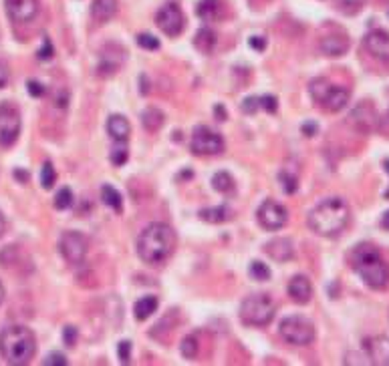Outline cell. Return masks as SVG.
Here are the masks:
<instances>
[{
  "mask_svg": "<svg viewBox=\"0 0 389 366\" xmlns=\"http://www.w3.org/2000/svg\"><path fill=\"white\" fill-rule=\"evenodd\" d=\"M73 205V192L69 187H63L55 197V207L56 209H69Z\"/></svg>",
  "mask_w": 389,
  "mask_h": 366,
  "instance_id": "34",
  "label": "cell"
},
{
  "mask_svg": "<svg viewBox=\"0 0 389 366\" xmlns=\"http://www.w3.org/2000/svg\"><path fill=\"white\" fill-rule=\"evenodd\" d=\"M251 47L254 51H264L266 49V38L264 36H251Z\"/></svg>",
  "mask_w": 389,
  "mask_h": 366,
  "instance_id": "45",
  "label": "cell"
},
{
  "mask_svg": "<svg viewBox=\"0 0 389 366\" xmlns=\"http://www.w3.org/2000/svg\"><path fill=\"white\" fill-rule=\"evenodd\" d=\"M258 224L262 225L266 231H275L280 229L282 225L286 224L288 220V214H286V207L280 205L275 199H266L260 207H258Z\"/></svg>",
  "mask_w": 389,
  "mask_h": 366,
  "instance_id": "14",
  "label": "cell"
},
{
  "mask_svg": "<svg viewBox=\"0 0 389 366\" xmlns=\"http://www.w3.org/2000/svg\"><path fill=\"white\" fill-rule=\"evenodd\" d=\"M349 262H351V268L361 276V280L369 288L381 290L389 284V266L373 244L363 242L359 246H355L349 253Z\"/></svg>",
  "mask_w": 389,
  "mask_h": 366,
  "instance_id": "3",
  "label": "cell"
},
{
  "mask_svg": "<svg viewBox=\"0 0 389 366\" xmlns=\"http://www.w3.org/2000/svg\"><path fill=\"white\" fill-rule=\"evenodd\" d=\"M156 25L167 36H178L186 27V16H184L180 4L174 2V0L166 2L156 14Z\"/></svg>",
  "mask_w": 389,
  "mask_h": 366,
  "instance_id": "9",
  "label": "cell"
},
{
  "mask_svg": "<svg viewBox=\"0 0 389 366\" xmlns=\"http://www.w3.org/2000/svg\"><path fill=\"white\" fill-rule=\"evenodd\" d=\"M147 87H149V84H147ZM147 91H149V89H145V77H141V93L145 95Z\"/></svg>",
  "mask_w": 389,
  "mask_h": 366,
  "instance_id": "51",
  "label": "cell"
},
{
  "mask_svg": "<svg viewBox=\"0 0 389 366\" xmlns=\"http://www.w3.org/2000/svg\"><path fill=\"white\" fill-rule=\"evenodd\" d=\"M280 336L288 344L306 346L315 340V326L305 316H288L280 322Z\"/></svg>",
  "mask_w": 389,
  "mask_h": 366,
  "instance_id": "7",
  "label": "cell"
},
{
  "mask_svg": "<svg viewBox=\"0 0 389 366\" xmlns=\"http://www.w3.org/2000/svg\"><path fill=\"white\" fill-rule=\"evenodd\" d=\"M59 252L69 264H81L87 255V238L79 231H65L59 240Z\"/></svg>",
  "mask_w": 389,
  "mask_h": 366,
  "instance_id": "11",
  "label": "cell"
},
{
  "mask_svg": "<svg viewBox=\"0 0 389 366\" xmlns=\"http://www.w3.org/2000/svg\"><path fill=\"white\" fill-rule=\"evenodd\" d=\"M138 45L141 49H147V51H158V49H160V41H158L154 34H147V32L139 34Z\"/></svg>",
  "mask_w": 389,
  "mask_h": 366,
  "instance_id": "36",
  "label": "cell"
},
{
  "mask_svg": "<svg viewBox=\"0 0 389 366\" xmlns=\"http://www.w3.org/2000/svg\"><path fill=\"white\" fill-rule=\"evenodd\" d=\"M117 350H119V358H121V363H129V354H132V342H127V340L119 342Z\"/></svg>",
  "mask_w": 389,
  "mask_h": 366,
  "instance_id": "41",
  "label": "cell"
},
{
  "mask_svg": "<svg viewBox=\"0 0 389 366\" xmlns=\"http://www.w3.org/2000/svg\"><path fill=\"white\" fill-rule=\"evenodd\" d=\"M125 58H127V55H125V49L121 45H115V43L105 45L99 53L97 73L101 77H112L125 65Z\"/></svg>",
  "mask_w": 389,
  "mask_h": 366,
  "instance_id": "12",
  "label": "cell"
},
{
  "mask_svg": "<svg viewBox=\"0 0 389 366\" xmlns=\"http://www.w3.org/2000/svg\"><path fill=\"white\" fill-rule=\"evenodd\" d=\"M260 107H262L264 111L277 113V109H278L277 99H275V97H271V95H266V97H260Z\"/></svg>",
  "mask_w": 389,
  "mask_h": 366,
  "instance_id": "40",
  "label": "cell"
},
{
  "mask_svg": "<svg viewBox=\"0 0 389 366\" xmlns=\"http://www.w3.org/2000/svg\"><path fill=\"white\" fill-rule=\"evenodd\" d=\"M4 229H6V222H4V216L0 214V236L4 233Z\"/></svg>",
  "mask_w": 389,
  "mask_h": 366,
  "instance_id": "49",
  "label": "cell"
},
{
  "mask_svg": "<svg viewBox=\"0 0 389 366\" xmlns=\"http://www.w3.org/2000/svg\"><path fill=\"white\" fill-rule=\"evenodd\" d=\"M365 49L371 56L381 60L389 67V32L386 30H373L365 36Z\"/></svg>",
  "mask_w": 389,
  "mask_h": 366,
  "instance_id": "16",
  "label": "cell"
},
{
  "mask_svg": "<svg viewBox=\"0 0 389 366\" xmlns=\"http://www.w3.org/2000/svg\"><path fill=\"white\" fill-rule=\"evenodd\" d=\"M21 135V113L12 103L0 105V147H10Z\"/></svg>",
  "mask_w": 389,
  "mask_h": 366,
  "instance_id": "10",
  "label": "cell"
},
{
  "mask_svg": "<svg viewBox=\"0 0 389 366\" xmlns=\"http://www.w3.org/2000/svg\"><path fill=\"white\" fill-rule=\"evenodd\" d=\"M36 352V340L27 326H8L0 334V354L8 365H27Z\"/></svg>",
  "mask_w": 389,
  "mask_h": 366,
  "instance_id": "4",
  "label": "cell"
},
{
  "mask_svg": "<svg viewBox=\"0 0 389 366\" xmlns=\"http://www.w3.org/2000/svg\"><path fill=\"white\" fill-rule=\"evenodd\" d=\"M107 133L113 141H127L132 133V125L123 115H112L107 121Z\"/></svg>",
  "mask_w": 389,
  "mask_h": 366,
  "instance_id": "22",
  "label": "cell"
},
{
  "mask_svg": "<svg viewBox=\"0 0 389 366\" xmlns=\"http://www.w3.org/2000/svg\"><path fill=\"white\" fill-rule=\"evenodd\" d=\"M317 129H319L317 123H313V121H311V123H305V125H303V135H305V137H313V135L317 133Z\"/></svg>",
  "mask_w": 389,
  "mask_h": 366,
  "instance_id": "47",
  "label": "cell"
},
{
  "mask_svg": "<svg viewBox=\"0 0 389 366\" xmlns=\"http://www.w3.org/2000/svg\"><path fill=\"white\" fill-rule=\"evenodd\" d=\"M351 129H355L357 133H363V135H369L377 129L379 125V117H377V111L371 103H361L357 105L353 111L349 113L347 117Z\"/></svg>",
  "mask_w": 389,
  "mask_h": 366,
  "instance_id": "13",
  "label": "cell"
},
{
  "mask_svg": "<svg viewBox=\"0 0 389 366\" xmlns=\"http://www.w3.org/2000/svg\"><path fill=\"white\" fill-rule=\"evenodd\" d=\"M212 187L220 194H232L234 192V179L230 173L226 171H218L214 177H212Z\"/></svg>",
  "mask_w": 389,
  "mask_h": 366,
  "instance_id": "28",
  "label": "cell"
},
{
  "mask_svg": "<svg viewBox=\"0 0 389 366\" xmlns=\"http://www.w3.org/2000/svg\"><path fill=\"white\" fill-rule=\"evenodd\" d=\"M27 89L32 97H43V93H45V87L39 83V81H28Z\"/></svg>",
  "mask_w": 389,
  "mask_h": 366,
  "instance_id": "43",
  "label": "cell"
},
{
  "mask_svg": "<svg viewBox=\"0 0 389 366\" xmlns=\"http://www.w3.org/2000/svg\"><path fill=\"white\" fill-rule=\"evenodd\" d=\"M365 352L371 365L389 366V338L375 336L365 340Z\"/></svg>",
  "mask_w": 389,
  "mask_h": 366,
  "instance_id": "17",
  "label": "cell"
},
{
  "mask_svg": "<svg viewBox=\"0 0 389 366\" xmlns=\"http://www.w3.org/2000/svg\"><path fill=\"white\" fill-rule=\"evenodd\" d=\"M67 365V358L59 352H53L45 358V366H65Z\"/></svg>",
  "mask_w": 389,
  "mask_h": 366,
  "instance_id": "42",
  "label": "cell"
},
{
  "mask_svg": "<svg viewBox=\"0 0 389 366\" xmlns=\"http://www.w3.org/2000/svg\"><path fill=\"white\" fill-rule=\"evenodd\" d=\"M51 56H53V45H51L49 38H45V45H43V49L39 51V58L45 60V58H51Z\"/></svg>",
  "mask_w": 389,
  "mask_h": 366,
  "instance_id": "44",
  "label": "cell"
},
{
  "mask_svg": "<svg viewBox=\"0 0 389 366\" xmlns=\"http://www.w3.org/2000/svg\"><path fill=\"white\" fill-rule=\"evenodd\" d=\"M258 107H260V97H249V99H244V103L240 105V109L246 113V115H254Z\"/></svg>",
  "mask_w": 389,
  "mask_h": 366,
  "instance_id": "39",
  "label": "cell"
},
{
  "mask_svg": "<svg viewBox=\"0 0 389 366\" xmlns=\"http://www.w3.org/2000/svg\"><path fill=\"white\" fill-rule=\"evenodd\" d=\"M363 6V0H337V8L343 10L345 14H355Z\"/></svg>",
  "mask_w": 389,
  "mask_h": 366,
  "instance_id": "35",
  "label": "cell"
},
{
  "mask_svg": "<svg viewBox=\"0 0 389 366\" xmlns=\"http://www.w3.org/2000/svg\"><path fill=\"white\" fill-rule=\"evenodd\" d=\"M77 336H79V332H77V328H75V326H65V330H63V340H65V344H67L69 348H73V346H75Z\"/></svg>",
  "mask_w": 389,
  "mask_h": 366,
  "instance_id": "38",
  "label": "cell"
},
{
  "mask_svg": "<svg viewBox=\"0 0 389 366\" xmlns=\"http://www.w3.org/2000/svg\"><path fill=\"white\" fill-rule=\"evenodd\" d=\"M351 211L345 199L329 197L321 201L311 214H308V227L323 238H335L343 233V229L349 224Z\"/></svg>",
  "mask_w": 389,
  "mask_h": 366,
  "instance_id": "2",
  "label": "cell"
},
{
  "mask_svg": "<svg viewBox=\"0 0 389 366\" xmlns=\"http://www.w3.org/2000/svg\"><path fill=\"white\" fill-rule=\"evenodd\" d=\"M14 177L21 179V183H27L28 181V173L27 171H23V169H17V171H14Z\"/></svg>",
  "mask_w": 389,
  "mask_h": 366,
  "instance_id": "48",
  "label": "cell"
},
{
  "mask_svg": "<svg viewBox=\"0 0 389 366\" xmlns=\"http://www.w3.org/2000/svg\"><path fill=\"white\" fill-rule=\"evenodd\" d=\"M158 310V298L156 296H145V298H141L136 302V318L138 320H147L154 312Z\"/></svg>",
  "mask_w": 389,
  "mask_h": 366,
  "instance_id": "26",
  "label": "cell"
},
{
  "mask_svg": "<svg viewBox=\"0 0 389 366\" xmlns=\"http://www.w3.org/2000/svg\"><path fill=\"white\" fill-rule=\"evenodd\" d=\"M55 181H56L55 168H53L51 161H47V163L43 165V171H41V183H43L45 190H51V187L55 185Z\"/></svg>",
  "mask_w": 389,
  "mask_h": 366,
  "instance_id": "32",
  "label": "cell"
},
{
  "mask_svg": "<svg viewBox=\"0 0 389 366\" xmlns=\"http://www.w3.org/2000/svg\"><path fill=\"white\" fill-rule=\"evenodd\" d=\"M349 36L345 32H333V34H325L321 36L319 49L321 53L327 56H341L349 51Z\"/></svg>",
  "mask_w": 389,
  "mask_h": 366,
  "instance_id": "18",
  "label": "cell"
},
{
  "mask_svg": "<svg viewBox=\"0 0 389 366\" xmlns=\"http://www.w3.org/2000/svg\"><path fill=\"white\" fill-rule=\"evenodd\" d=\"M216 43H218V38H216V32L212 28L204 27L196 32L194 47L202 55H210L216 49Z\"/></svg>",
  "mask_w": 389,
  "mask_h": 366,
  "instance_id": "23",
  "label": "cell"
},
{
  "mask_svg": "<svg viewBox=\"0 0 389 366\" xmlns=\"http://www.w3.org/2000/svg\"><path fill=\"white\" fill-rule=\"evenodd\" d=\"M115 12H117V0H93V4H91V16H93V21H97L101 25L112 21Z\"/></svg>",
  "mask_w": 389,
  "mask_h": 366,
  "instance_id": "21",
  "label": "cell"
},
{
  "mask_svg": "<svg viewBox=\"0 0 389 366\" xmlns=\"http://www.w3.org/2000/svg\"><path fill=\"white\" fill-rule=\"evenodd\" d=\"M127 155H129V151H127V141H115V145H113L112 149V155H109L113 165L121 168V165L127 161Z\"/></svg>",
  "mask_w": 389,
  "mask_h": 366,
  "instance_id": "30",
  "label": "cell"
},
{
  "mask_svg": "<svg viewBox=\"0 0 389 366\" xmlns=\"http://www.w3.org/2000/svg\"><path fill=\"white\" fill-rule=\"evenodd\" d=\"M266 253L277 260V262H288L293 255H295V248H293V242L288 238H277V240H271L266 244Z\"/></svg>",
  "mask_w": 389,
  "mask_h": 366,
  "instance_id": "20",
  "label": "cell"
},
{
  "mask_svg": "<svg viewBox=\"0 0 389 366\" xmlns=\"http://www.w3.org/2000/svg\"><path fill=\"white\" fill-rule=\"evenodd\" d=\"M6 12L14 23H30L39 14V0H4Z\"/></svg>",
  "mask_w": 389,
  "mask_h": 366,
  "instance_id": "15",
  "label": "cell"
},
{
  "mask_svg": "<svg viewBox=\"0 0 389 366\" xmlns=\"http://www.w3.org/2000/svg\"><path fill=\"white\" fill-rule=\"evenodd\" d=\"M192 153L194 155H202V157H208V155H220L224 151V139L220 133L212 131L210 127L206 125H198L194 129V135H192Z\"/></svg>",
  "mask_w": 389,
  "mask_h": 366,
  "instance_id": "8",
  "label": "cell"
},
{
  "mask_svg": "<svg viewBox=\"0 0 389 366\" xmlns=\"http://www.w3.org/2000/svg\"><path fill=\"white\" fill-rule=\"evenodd\" d=\"M200 218L208 224H222L230 218V209L226 205H220V207H212V209H202L200 211Z\"/></svg>",
  "mask_w": 389,
  "mask_h": 366,
  "instance_id": "27",
  "label": "cell"
},
{
  "mask_svg": "<svg viewBox=\"0 0 389 366\" xmlns=\"http://www.w3.org/2000/svg\"><path fill=\"white\" fill-rule=\"evenodd\" d=\"M164 123H166L164 113L160 111V109H156V107H147L145 111L141 113V125H143V129H147L151 133L160 131Z\"/></svg>",
  "mask_w": 389,
  "mask_h": 366,
  "instance_id": "25",
  "label": "cell"
},
{
  "mask_svg": "<svg viewBox=\"0 0 389 366\" xmlns=\"http://www.w3.org/2000/svg\"><path fill=\"white\" fill-rule=\"evenodd\" d=\"M176 231L174 227L162 222L149 224L139 236L138 253L139 258L149 266H160L171 258L176 250Z\"/></svg>",
  "mask_w": 389,
  "mask_h": 366,
  "instance_id": "1",
  "label": "cell"
},
{
  "mask_svg": "<svg viewBox=\"0 0 389 366\" xmlns=\"http://www.w3.org/2000/svg\"><path fill=\"white\" fill-rule=\"evenodd\" d=\"M2 300H4V286L0 284V304H2Z\"/></svg>",
  "mask_w": 389,
  "mask_h": 366,
  "instance_id": "52",
  "label": "cell"
},
{
  "mask_svg": "<svg viewBox=\"0 0 389 366\" xmlns=\"http://www.w3.org/2000/svg\"><path fill=\"white\" fill-rule=\"evenodd\" d=\"M224 14L222 0H200L198 4V16L202 21H218Z\"/></svg>",
  "mask_w": 389,
  "mask_h": 366,
  "instance_id": "24",
  "label": "cell"
},
{
  "mask_svg": "<svg viewBox=\"0 0 389 366\" xmlns=\"http://www.w3.org/2000/svg\"><path fill=\"white\" fill-rule=\"evenodd\" d=\"M8 79H10V73H8L6 65L0 62V89H4V87L8 84Z\"/></svg>",
  "mask_w": 389,
  "mask_h": 366,
  "instance_id": "46",
  "label": "cell"
},
{
  "mask_svg": "<svg viewBox=\"0 0 389 366\" xmlns=\"http://www.w3.org/2000/svg\"><path fill=\"white\" fill-rule=\"evenodd\" d=\"M381 225L389 229V211H386V216H383V220H381Z\"/></svg>",
  "mask_w": 389,
  "mask_h": 366,
  "instance_id": "50",
  "label": "cell"
},
{
  "mask_svg": "<svg viewBox=\"0 0 389 366\" xmlns=\"http://www.w3.org/2000/svg\"><path fill=\"white\" fill-rule=\"evenodd\" d=\"M311 97L313 101L329 113H339L341 109H345V105L349 103V89L335 84L327 79H315L313 83L308 84Z\"/></svg>",
  "mask_w": 389,
  "mask_h": 366,
  "instance_id": "5",
  "label": "cell"
},
{
  "mask_svg": "<svg viewBox=\"0 0 389 366\" xmlns=\"http://www.w3.org/2000/svg\"><path fill=\"white\" fill-rule=\"evenodd\" d=\"M101 199H103L105 205H109L115 211H121V209H123V199L119 196V192H117L115 187H112V185H103V187H101Z\"/></svg>",
  "mask_w": 389,
  "mask_h": 366,
  "instance_id": "29",
  "label": "cell"
},
{
  "mask_svg": "<svg viewBox=\"0 0 389 366\" xmlns=\"http://www.w3.org/2000/svg\"><path fill=\"white\" fill-rule=\"evenodd\" d=\"M278 177L282 179L284 192H286L288 196H293V194L297 192V187H299V183H297V177H295V175H288L286 171H280V175H278Z\"/></svg>",
  "mask_w": 389,
  "mask_h": 366,
  "instance_id": "37",
  "label": "cell"
},
{
  "mask_svg": "<svg viewBox=\"0 0 389 366\" xmlns=\"http://www.w3.org/2000/svg\"><path fill=\"white\" fill-rule=\"evenodd\" d=\"M288 296L297 304H306L313 298V284L306 276H295L288 282Z\"/></svg>",
  "mask_w": 389,
  "mask_h": 366,
  "instance_id": "19",
  "label": "cell"
},
{
  "mask_svg": "<svg viewBox=\"0 0 389 366\" xmlns=\"http://www.w3.org/2000/svg\"><path fill=\"white\" fill-rule=\"evenodd\" d=\"M180 352H182V356L184 358H188V361H194L196 354H198V338L192 334V336H186L182 340V344H180Z\"/></svg>",
  "mask_w": 389,
  "mask_h": 366,
  "instance_id": "31",
  "label": "cell"
},
{
  "mask_svg": "<svg viewBox=\"0 0 389 366\" xmlns=\"http://www.w3.org/2000/svg\"><path fill=\"white\" fill-rule=\"evenodd\" d=\"M251 276L254 278V280L266 282V280H271V270H269V266H266V264H262V262H252Z\"/></svg>",
  "mask_w": 389,
  "mask_h": 366,
  "instance_id": "33",
  "label": "cell"
},
{
  "mask_svg": "<svg viewBox=\"0 0 389 366\" xmlns=\"http://www.w3.org/2000/svg\"><path fill=\"white\" fill-rule=\"evenodd\" d=\"M277 306L266 294H252L240 304V320L246 326H266L275 318Z\"/></svg>",
  "mask_w": 389,
  "mask_h": 366,
  "instance_id": "6",
  "label": "cell"
},
{
  "mask_svg": "<svg viewBox=\"0 0 389 366\" xmlns=\"http://www.w3.org/2000/svg\"><path fill=\"white\" fill-rule=\"evenodd\" d=\"M383 165H386V171H388V173H389V159H388V161H383ZM386 197H388V199H389V190H388V192H386Z\"/></svg>",
  "mask_w": 389,
  "mask_h": 366,
  "instance_id": "53",
  "label": "cell"
}]
</instances>
